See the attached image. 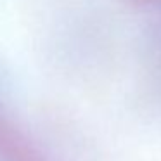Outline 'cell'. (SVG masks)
Segmentation results:
<instances>
[{
    "label": "cell",
    "instance_id": "1",
    "mask_svg": "<svg viewBox=\"0 0 161 161\" xmlns=\"http://www.w3.org/2000/svg\"><path fill=\"white\" fill-rule=\"evenodd\" d=\"M0 161H49L18 125L0 114Z\"/></svg>",
    "mask_w": 161,
    "mask_h": 161
}]
</instances>
